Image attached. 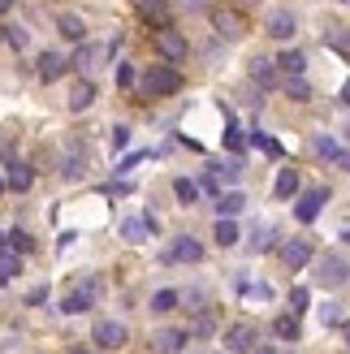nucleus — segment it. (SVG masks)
<instances>
[{"label": "nucleus", "instance_id": "nucleus-44", "mask_svg": "<svg viewBox=\"0 0 350 354\" xmlns=\"http://www.w3.org/2000/svg\"><path fill=\"white\" fill-rule=\"evenodd\" d=\"M44 298H48V290H44V286H35V290L26 294V303H30V307H39V303H44Z\"/></svg>", "mask_w": 350, "mask_h": 354}, {"label": "nucleus", "instance_id": "nucleus-39", "mask_svg": "<svg viewBox=\"0 0 350 354\" xmlns=\"http://www.w3.org/2000/svg\"><path fill=\"white\" fill-rule=\"evenodd\" d=\"M320 324H324V328L342 324V307H338V303H324V307H320Z\"/></svg>", "mask_w": 350, "mask_h": 354}, {"label": "nucleus", "instance_id": "nucleus-38", "mask_svg": "<svg viewBox=\"0 0 350 354\" xmlns=\"http://www.w3.org/2000/svg\"><path fill=\"white\" fill-rule=\"evenodd\" d=\"M5 39H9L17 52H22V48L30 44V35H26V26H5Z\"/></svg>", "mask_w": 350, "mask_h": 354}, {"label": "nucleus", "instance_id": "nucleus-1", "mask_svg": "<svg viewBox=\"0 0 350 354\" xmlns=\"http://www.w3.org/2000/svg\"><path fill=\"white\" fill-rule=\"evenodd\" d=\"M346 281H350V263H346L342 255H320V259H316V286L342 290Z\"/></svg>", "mask_w": 350, "mask_h": 354}, {"label": "nucleus", "instance_id": "nucleus-25", "mask_svg": "<svg viewBox=\"0 0 350 354\" xmlns=\"http://www.w3.org/2000/svg\"><path fill=\"white\" fill-rule=\"evenodd\" d=\"M286 95H290L294 104H307V100H311V86H307V78H303V74H290V78H286Z\"/></svg>", "mask_w": 350, "mask_h": 354}, {"label": "nucleus", "instance_id": "nucleus-22", "mask_svg": "<svg viewBox=\"0 0 350 354\" xmlns=\"http://www.w3.org/2000/svg\"><path fill=\"white\" fill-rule=\"evenodd\" d=\"M17 255H22V251H13V246H9V251H0V286H9V281L22 272V259H17Z\"/></svg>", "mask_w": 350, "mask_h": 354}, {"label": "nucleus", "instance_id": "nucleus-5", "mask_svg": "<svg viewBox=\"0 0 350 354\" xmlns=\"http://www.w3.org/2000/svg\"><path fill=\"white\" fill-rule=\"evenodd\" d=\"M255 342H259V333H255V324H247V320L225 328V350H230V354H251Z\"/></svg>", "mask_w": 350, "mask_h": 354}, {"label": "nucleus", "instance_id": "nucleus-45", "mask_svg": "<svg viewBox=\"0 0 350 354\" xmlns=\"http://www.w3.org/2000/svg\"><path fill=\"white\" fill-rule=\"evenodd\" d=\"M333 165H338L342 173H350V151H338V156H333Z\"/></svg>", "mask_w": 350, "mask_h": 354}, {"label": "nucleus", "instance_id": "nucleus-40", "mask_svg": "<svg viewBox=\"0 0 350 354\" xmlns=\"http://www.w3.org/2000/svg\"><path fill=\"white\" fill-rule=\"evenodd\" d=\"M251 143H255L259 151H268V156H282V143H277V138H268V134H255Z\"/></svg>", "mask_w": 350, "mask_h": 354}, {"label": "nucleus", "instance_id": "nucleus-9", "mask_svg": "<svg viewBox=\"0 0 350 354\" xmlns=\"http://www.w3.org/2000/svg\"><path fill=\"white\" fill-rule=\"evenodd\" d=\"M282 259H286V268H307L311 263V242L307 238H290V242H282Z\"/></svg>", "mask_w": 350, "mask_h": 354}, {"label": "nucleus", "instance_id": "nucleus-30", "mask_svg": "<svg viewBox=\"0 0 350 354\" xmlns=\"http://www.w3.org/2000/svg\"><path fill=\"white\" fill-rule=\"evenodd\" d=\"M311 151H316L320 160H329V165H333V156H338L342 147H338V143H333V138H329V134H316V138H311Z\"/></svg>", "mask_w": 350, "mask_h": 354}, {"label": "nucleus", "instance_id": "nucleus-24", "mask_svg": "<svg viewBox=\"0 0 350 354\" xmlns=\"http://www.w3.org/2000/svg\"><path fill=\"white\" fill-rule=\"evenodd\" d=\"M290 194H299V169L277 173V199H290Z\"/></svg>", "mask_w": 350, "mask_h": 354}, {"label": "nucleus", "instance_id": "nucleus-19", "mask_svg": "<svg viewBox=\"0 0 350 354\" xmlns=\"http://www.w3.org/2000/svg\"><path fill=\"white\" fill-rule=\"evenodd\" d=\"M217 212H221V216H238V212H247V194H242V190L217 194Z\"/></svg>", "mask_w": 350, "mask_h": 354}, {"label": "nucleus", "instance_id": "nucleus-52", "mask_svg": "<svg viewBox=\"0 0 350 354\" xmlns=\"http://www.w3.org/2000/svg\"><path fill=\"white\" fill-rule=\"evenodd\" d=\"M69 354H91V350H82V346H74V350H69Z\"/></svg>", "mask_w": 350, "mask_h": 354}, {"label": "nucleus", "instance_id": "nucleus-46", "mask_svg": "<svg viewBox=\"0 0 350 354\" xmlns=\"http://www.w3.org/2000/svg\"><path fill=\"white\" fill-rule=\"evenodd\" d=\"M178 9H203V0H178Z\"/></svg>", "mask_w": 350, "mask_h": 354}, {"label": "nucleus", "instance_id": "nucleus-18", "mask_svg": "<svg viewBox=\"0 0 350 354\" xmlns=\"http://www.w3.org/2000/svg\"><path fill=\"white\" fill-rule=\"evenodd\" d=\"M65 65H69V61L61 57V52H52V48H48L44 57H39V78H44V82H52V78H61V74H65Z\"/></svg>", "mask_w": 350, "mask_h": 354}, {"label": "nucleus", "instance_id": "nucleus-15", "mask_svg": "<svg viewBox=\"0 0 350 354\" xmlns=\"http://www.w3.org/2000/svg\"><path fill=\"white\" fill-rule=\"evenodd\" d=\"M147 234H151L147 216H121V238L126 242H147Z\"/></svg>", "mask_w": 350, "mask_h": 354}, {"label": "nucleus", "instance_id": "nucleus-13", "mask_svg": "<svg viewBox=\"0 0 350 354\" xmlns=\"http://www.w3.org/2000/svg\"><path fill=\"white\" fill-rule=\"evenodd\" d=\"M169 263L173 259H182V263H199L203 259V242H195V238H178V242H173V251L165 255Z\"/></svg>", "mask_w": 350, "mask_h": 354}, {"label": "nucleus", "instance_id": "nucleus-53", "mask_svg": "<svg viewBox=\"0 0 350 354\" xmlns=\"http://www.w3.org/2000/svg\"><path fill=\"white\" fill-rule=\"evenodd\" d=\"M5 186H9V177H0V194H5Z\"/></svg>", "mask_w": 350, "mask_h": 354}, {"label": "nucleus", "instance_id": "nucleus-42", "mask_svg": "<svg viewBox=\"0 0 350 354\" xmlns=\"http://www.w3.org/2000/svg\"><path fill=\"white\" fill-rule=\"evenodd\" d=\"M126 147H130V130H126V126H117V130H113V151L121 156Z\"/></svg>", "mask_w": 350, "mask_h": 354}, {"label": "nucleus", "instance_id": "nucleus-3", "mask_svg": "<svg viewBox=\"0 0 350 354\" xmlns=\"http://www.w3.org/2000/svg\"><path fill=\"white\" fill-rule=\"evenodd\" d=\"M100 298V281L95 277H86V281H78L74 286V294H65V303H61V311L65 315H78V311H86Z\"/></svg>", "mask_w": 350, "mask_h": 354}, {"label": "nucleus", "instance_id": "nucleus-29", "mask_svg": "<svg viewBox=\"0 0 350 354\" xmlns=\"http://www.w3.org/2000/svg\"><path fill=\"white\" fill-rule=\"evenodd\" d=\"M238 238H242V234H238L234 216H221V221H217V242H221V246H234Z\"/></svg>", "mask_w": 350, "mask_h": 354}, {"label": "nucleus", "instance_id": "nucleus-17", "mask_svg": "<svg viewBox=\"0 0 350 354\" xmlns=\"http://www.w3.org/2000/svg\"><path fill=\"white\" fill-rule=\"evenodd\" d=\"M190 337H195V342H203V337H212V333H217V315L212 311H208V307H199L195 311V320H190Z\"/></svg>", "mask_w": 350, "mask_h": 354}, {"label": "nucleus", "instance_id": "nucleus-8", "mask_svg": "<svg viewBox=\"0 0 350 354\" xmlns=\"http://www.w3.org/2000/svg\"><path fill=\"white\" fill-rule=\"evenodd\" d=\"M186 342H190L186 328H156V333H151V350H156V354H178Z\"/></svg>", "mask_w": 350, "mask_h": 354}, {"label": "nucleus", "instance_id": "nucleus-14", "mask_svg": "<svg viewBox=\"0 0 350 354\" xmlns=\"http://www.w3.org/2000/svg\"><path fill=\"white\" fill-rule=\"evenodd\" d=\"M104 52H109V48H95V44H86V48H78V52H74V61H69V65H74L78 74H91V69L104 61Z\"/></svg>", "mask_w": 350, "mask_h": 354}, {"label": "nucleus", "instance_id": "nucleus-36", "mask_svg": "<svg viewBox=\"0 0 350 354\" xmlns=\"http://www.w3.org/2000/svg\"><path fill=\"white\" fill-rule=\"evenodd\" d=\"M247 246H251L255 255H259V251H268V246H273V229H268V225H259L255 234H251V242H247Z\"/></svg>", "mask_w": 350, "mask_h": 354}, {"label": "nucleus", "instance_id": "nucleus-11", "mask_svg": "<svg viewBox=\"0 0 350 354\" xmlns=\"http://www.w3.org/2000/svg\"><path fill=\"white\" fill-rule=\"evenodd\" d=\"M294 30H299V17H294L290 9H273L268 13V35L273 39H290Z\"/></svg>", "mask_w": 350, "mask_h": 354}, {"label": "nucleus", "instance_id": "nucleus-21", "mask_svg": "<svg viewBox=\"0 0 350 354\" xmlns=\"http://www.w3.org/2000/svg\"><path fill=\"white\" fill-rule=\"evenodd\" d=\"M57 26H61L65 39H74V44H82V39H86V22H82L78 13H61V17H57Z\"/></svg>", "mask_w": 350, "mask_h": 354}, {"label": "nucleus", "instance_id": "nucleus-54", "mask_svg": "<svg viewBox=\"0 0 350 354\" xmlns=\"http://www.w3.org/2000/svg\"><path fill=\"white\" fill-rule=\"evenodd\" d=\"M238 5H255V0H238Z\"/></svg>", "mask_w": 350, "mask_h": 354}, {"label": "nucleus", "instance_id": "nucleus-57", "mask_svg": "<svg viewBox=\"0 0 350 354\" xmlns=\"http://www.w3.org/2000/svg\"><path fill=\"white\" fill-rule=\"evenodd\" d=\"M138 5H147V0H138Z\"/></svg>", "mask_w": 350, "mask_h": 354}, {"label": "nucleus", "instance_id": "nucleus-58", "mask_svg": "<svg viewBox=\"0 0 350 354\" xmlns=\"http://www.w3.org/2000/svg\"><path fill=\"white\" fill-rule=\"evenodd\" d=\"M346 5H350V0H346Z\"/></svg>", "mask_w": 350, "mask_h": 354}, {"label": "nucleus", "instance_id": "nucleus-35", "mask_svg": "<svg viewBox=\"0 0 350 354\" xmlns=\"http://www.w3.org/2000/svg\"><path fill=\"white\" fill-rule=\"evenodd\" d=\"M225 147H230V151H242V147H247V134H242V126H234V121L225 126Z\"/></svg>", "mask_w": 350, "mask_h": 354}, {"label": "nucleus", "instance_id": "nucleus-34", "mask_svg": "<svg viewBox=\"0 0 350 354\" xmlns=\"http://www.w3.org/2000/svg\"><path fill=\"white\" fill-rule=\"evenodd\" d=\"M307 307H311V294H307V286H294V290H290V311H294V315H303Z\"/></svg>", "mask_w": 350, "mask_h": 354}, {"label": "nucleus", "instance_id": "nucleus-49", "mask_svg": "<svg viewBox=\"0 0 350 354\" xmlns=\"http://www.w3.org/2000/svg\"><path fill=\"white\" fill-rule=\"evenodd\" d=\"M342 337H346V350H350V320L342 324Z\"/></svg>", "mask_w": 350, "mask_h": 354}, {"label": "nucleus", "instance_id": "nucleus-12", "mask_svg": "<svg viewBox=\"0 0 350 354\" xmlns=\"http://www.w3.org/2000/svg\"><path fill=\"white\" fill-rule=\"evenodd\" d=\"M91 104H95V86H91V78H82V82L69 86V113H86Z\"/></svg>", "mask_w": 350, "mask_h": 354}, {"label": "nucleus", "instance_id": "nucleus-50", "mask_svg": "<svg viewBox=\"0 0 350 354\" xmlns=\"http://www.w3.org/2000/svg\"><path fill=\"white\" fill-rule=\"evenodd\" d=\"M9 246H13V242H9V234H0V251H9Z\"/></svg>", "mask_w": 350, "mask_h": 354}, {"label": "nucleus", "instance_id": "nucleus-55", "mask_svg": "<svg viewBox=\"0 0 350 354\" xmlns=\"http://www.w3.org/2000/svg\"><path fill=\"white\" fill-rule=\"evenodd\" d=\"M0 39H5V26H0Z\"/></svg>", "mask_w": 350, "mask_h": 354}, {"label": "nucleus", "instance_id": "nucleus-2", "mask_svg": "<svg viewBox=\"0 0 350 354\" xmlns=\"http://www.w3.org/2000/svg\"><path fill=\"white\" fill-rule=\"evenodd\" d=\"M178 86H182V78L173 65H151L143 74V95H173Z\"/></svg>", "mask_w": 350, "mask_h": 354}, {"label": "nucleus", "instance_id": "nucleus-23", "mask_svg": "<svg viewBox=\"0 0 350 354\" xmlns=\"http://www.w3.org/2000/svg\"><path fill=\"white\" fill-rule=\"evenodd\" d=\"M273 333L282 342H299V315H277L273 320Z\"/></svg>", "mask_w": 350, "mask_h": 354}, {"label": "nucleus", "instance_id": "nucleus-47", "mask_svg": "<svg viewBox=\"0 0 350 354\" xmlns=\"http://www.w3.org/2000/svg\"><path fill=\"white\" fill-rule=\"evenodd\" d=\"M342 104L350 109V78H346V86H342Z\"/></svg>", "mask_w": 350, "mask_h": 354}, {"label": "nucleus", "instance_id": "nucleus-26", "mask_svg": "<svg viewBox=\"0 0 350 354\" xmlns=\"http://www.w3.org/2000/svg\"><path fill=\"white\" fill-rule=\"evenodd\" d=\"M277 65H282V74L290 78V74H303V69H307V57H303L299 48H290V52H282V61H277Z\"/></svg>", "mask_w": 350, "mask_h": 354}, {"label": "nucleus", "instance_id": "nucleus-51", "mask_svg": "<svg viewBox=\"0 0 350 354\" xmlns=\"http://www.w3.org/2000/svg\"><path fill=\"white\" fill-rule=\"evenodd\" d=\"M9 5H13V0H0V13H9Z\"/></svg>", "mask_w": 350, "mask_h": 354}, {"label": "nucleus", "instance_id": "nucleus-20", "mask_svg": "<svg viewBox=\"0 0 350 354\" xmlns=\"http://www.w3.org/2000/svg\"><path fill=\"white\" fill-rule=\"evenodd\" d=\"M277 69H282L277 61H268V57H255V61H251V82H259V86H273V82H277Z\"/></svg>", "mask_w": 350, "mask_h": 354}, {"label": "nucleus", "instance_id": "nucleus-6", "mask_svg": "<svg viewBox=\"0 0 350 354\" xmlns=\"http://www.w3.org/2000/svg\"><path fill=\"white\" fill-rule=\"evenodd\" d=\"M156 52L169 61V65H178V61H186V35L182 30H156Z\"/></svg>", "mask_w": 350, "mask_h": 354}, {"label": "nucleus", "instance_id": "nucleus-16", "mask_svg": "<svg viewBox=\"0 0 350 354\" xmlns=\"http://www.w3.org/2000/svg\"><path fill=\"white\" fill-rule=\"evenodd\" d=\"M82 169H86V156H82V147L74 143V147L65 151V160H61V177H65V182H78Z\"/></svg>", "mask_w": 350, "mask_h": 354}, {"label": "nucleus", "instance_id": "nucleus-43", "mask_svg": "<svg viewBox=\"0 0 350 354\" xmlns=\"http://www.w3.org/2000/svg\"><path fill=\"white\" fill-rule=\"evenodd\" d=\"M117 86H134V65H126V61L117 65Z\"/></svg>", "mask_w": 350, "mask_h": 354}, {"label": "nucleus", "instance_id": "nucleus-31", "mask_svg": "<svg viewBox=\"0 0 350 354\" xmlns=\"http://www.w3.org/2000/svg\"><path fill=\"white\" fill-rule=\"evenodd\" d=\"M324 44L333 48V52H350V35H346V26H329V30H324Z\"/></svg>", "mask_w": 350, "mask_h": 354}, {"label": "nucleus", "instance_id": "nucleus-48", "mask_svg": "<svg viewBox=\"0 0 350 354\" xmlns=\"http://www.w3.org/2000/svg\"><path fill=\"white\" fill-rule=\"evenodd\" d=\"M251 354H277V350H273V346H255Z\"/></svg>", "mask_w": 350, "mask_h": 354}, {"label": "nucleus", "instance_id": "nucleus-41", "mask_svg": "<svg viewBox=\"0 0 350 354\" xmlns=\"http://www.w3.org/2000/svg\"><path fill=\"white\" fill-rule=\"evenodd\" d=\"M9 242H13V251H22V255H26L30 246H35V242H30V234H22V229H13V234H9Z\"/></svg>", "mask_w": 350, "mask_h": 354}, {"label": "nucleus", "instance_id": "nucleus-56", "mask_svg": "<svg viewBox=\"0 0 350 354\" xmlns=\"http://www.w3.org/2000/svg\"><path fill=\"white\" fill-rule=\"evenodd\" d=\"M342 238H346V242H350V234H342Z\"/></svg>", "mask_w": 350, "mask_h": 354}, {"label": "nucleus", "instance_id": "nucleus-4", "mask_svg": "<svg viewBox=\"0 0 350 354\" xmlns=\"http://www.w3.org/2000/svg\"><path fill=\"white\" fill-rule=\"evenodd\" d=\"M212 26H217V35L221 39H242L247 35V17H242L238 9H212Z\"/></svg>", "mask_w": 350, "mask_h": 354}, {"label": "nucleus", "instance_id": "nucleus-28", "mask_svg": "<svg viewBox=\"0 0 350 354\" xmlns=\"http://www.w3.org/2000/svg\"><path fill=\"white\" fill-rule=\"evenodd\" d=\"M9 190H17V194H22V190H30V182H35V177H30V169L26 165H9Z\"/></svg>", "mask_w": 350, "mask_h": 354}, {"label": "nucleus", "instance_id": "nucleus-10", "mask_svg": "<svg viewBox=\"0 0 350 354\" xmlns=\"http://www.w3.org/2000/svg\"><path fill=\"white\" fill-rule=\"evenodd\" d=\"M126 337H130V333H126V324H121V320H100V324H95V342H100L104 350L126 346Z\"/></svg>", "mask_w": 350, "mask_h": 354}, {"label": "nucleus", "instance_id": "nucleus-33", "mask_svg": "<svg viewBox=\"0 0 350 354\" xmlns=\"http://www.w3.org/2000/svg\"><path fill=\"white\" fill-rule=\"evenodd\" d=\"M178 303H182V294H178V290H160V294L151 298V311H173Z\"/></svg>", "mask_w": 350, "mask_h": 354}, {"label": "nucleus", "instance_id": "nucleus-37", "mask_svg": "<svg viewBox=\"0 0 350 354\" xmlns=\"http://www.w3.org/2000/svg\"><path fill=\"white\" fill-rule=\"evenodd\" d=\"M242 298H251V303H268L273 286H264V281H259V286H242Z\"/></svg>", "mask_w": 350, "mask_h": 354}, {"label": "nucleus", "instance_id": "nucleus-7", "mask_svg": "<svg viewBox=\"0 0 350 354\" xmlns=\"http://www.w3.org/2000/svg\"><path fill=\"white\" fill-rule=\"evenodd\" d=\"M324 199H329V190H324V186H316V190H303V194H299V203H294V216H299L303 225H311V221L320 216Z\"/></svg>", "mask_w": 350, "mask_h": 354}, {"label": "nucleus", "instance_id": "nucleus-27", "mask_svg": "<svg viewBox=\"0 0 350 354\" xmlns=\"http://www.w3.org/2000/svg\"><path fill=\"white\" fill-rule=\"evenodd\" d=\"M199 190H203V186H199V182H190V177H178V182H173V194H178L186 207H190V203H199Z\"/></svg>", "mask_w": 350, "mask_h": 354}, {"label": "nucleus", "instance_id": "nucleus-32", "mask_svg": "<svg viewBox=\"0 0 350 354\" xmlns=\"http://www.w3.org/2000/svg\"><path fill=\"white\" fill-rule=\"evenodd\" d=\"M212 173H217V182H238V177H242V160H225V165H212Z\"/></svg>", "mask_w": 350, "mask_h": 354}]
</instances>
